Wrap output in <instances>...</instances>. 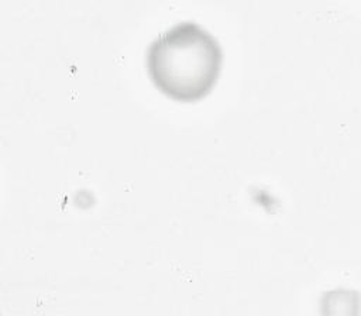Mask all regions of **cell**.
Here are the masks:
<instances>
[{"instance_id":"6da1fadb","label":"cell","mask_w":361,"mask_h":316,"mask_svg":"<svg viewBox=\"0 0 361 316\" xmlns=\"http://www.w3.org/2000/svg\"><path fill=\"white\" fill-rule=\"evenodd\" d=\"M221 63L219 42L195 23H179L161 34L148 49V73L165 95L180 102L204 96Z\"/></svg>"}]
</instances>
